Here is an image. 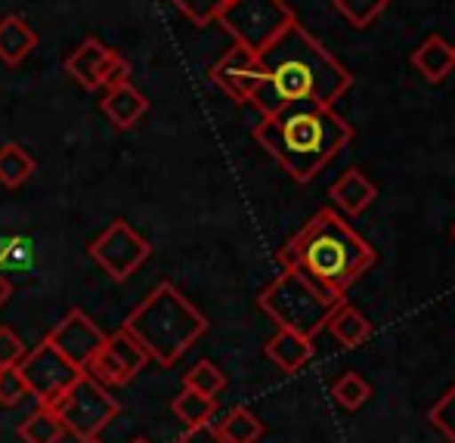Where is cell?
<instances>
[{
  "label": "cell",
  "mask_w": 455,
  "mask_h": 443,
  "mask_svg": "<svg viewBox=\"0 0 455 443\" xmlns=\"http://www.w3.org/2000/svg\"><path fill=\"white\" fill-rule=\"evenodd\" d=\"M44 342L53 344V348L60 350L62 357L72 359L78 369H87V363H91L93 354L102 348V342H106V332H102L84 310L75 307V310H68L66 317L47 332Z\"/></svg>",
  "instance_id": "obj_12"
},
{
  "label": "cell",
  "mask_w": 455,
  "mask_h": 443,
  "mask_svg": "<svg viewBox=\"0 0 455 443\" xmlns=\"http://www.w3.org/2000/svg\"><path fill=\"white\" fill-rule=\"evenodd\" d=\"M227 4H229V0H227Z\"/></svg>",
  "instance_id": "obj_39"
},
{
  "label": "cell",
  "mask_w": 455,
  "mask_h": 443,
  "mask_svg": "<svg viewBox=\"0 0 455 443\" xmlns=\"http://www.w3.org/2000/svg\"><path fill=\"white\" fill-rule=\"evenodd\" d=\"M152 254V246L131 227L127 221H112L100 236L91 242V258L108 273L115 282H124L133 276L146 258Z\"/></svg>",
  "instance_id": "obj_8"
},
{
  "label": "cell",
  "mask_w": 455,
  "mask_h": 443,
  "mask_svg": "<svg viewBox=\"0 0 455 443\" xmlns=\"http://www.w3.org/2000/svg\"><path fill=\"white\" fill-rule=\"evenodd\" d=\"M183 388L198 391V394H204V397H217L227 388V372L217 363H211V359H198L183 375Z\"/></svg>",
  "instance_id": "obj_25"
},
{
  "label": "cell",
  "mask_w": 455,
  "mask_h": 443,
  "mask_svg": "<svg viewBox=\"0 0 455 443\" xmlns=\"http://www.w3.org/2000/svg\"><path fill=\"white\" fill-rule=\"evenodd\" d=\"M81 443H102L100 438H91V440H81Z\"/></svg>",
  "instance_id": "obj_35"
},
{
  "label": "cell",
  "mask_w": 455,
  "mask_h": 443,
  "mask_svg": "<svg viewBox=\"0 0 455 443\" xmlns=\"http://www.w3.org/2000/svg\"><path fill=\"white\" fill-rule=\"evenodd\" d=\"M264 354L270 357L282 372L291 375V372L304 369L313 359V338H304L291 329H279L270 342L264 344Z\"/></svg>",
  "instance_id": "obj_17"
},
{
  "label": "cell",
  "mask_w": 455,
  "mask_h": 443,
  "mask_svg": "<svg viewBox=\"0 0 455 443\" xmlns=\"http://www.w3.org/2000/svg\"><path fill=\"white\" fill-rule=\"evenodd\" d=\"M35 158L22 149L19 143H4L0 146V183L6 189H19L31 174H35Z\"/></svg>",
  "instance_id": "obj_22"
},
{
  "label": "cell",
  "mask_w": 455,
  "mask_h": 443,
  "mask_svg": "<svg viewBox=\"0 0 455 443\" xmlns=\"http://www.w3.org/2000/svg\"><path fill=\"white\" fill-rule=\"evenodd\" d=\"M275 258L282 267L304 273L329 294L344 298L347 288L375 267L378 254L335 208H319Z\"/></svg>",
  "instance_id": "obj_3"
},
{
  "label": "cell",
  "mask_w": 455,
  "mask_h": 443,
  "mask_svg": "<svg viewBox=\"0 0 455 443\" xmlns=\"http://www.w3.org/2000/svg\"><path fill=\"white\" fill-rule=\"evenodd\" d=\"M137 443H149V440H137Z\"/></svg>",
  "instance_id": "obj_37"
},
{
  "label": "cell",
  "mask_w": 455,
  "mask_h": 443,
  "mask_svg": "<svg viewBox=\"0 0 455 443\" xmlns=\"http://www.w3.org/2000/svg\"><path fill=\"white\" fill-rule=\"evenodd\" d=\"M124 329L158 366H174L208 332V317L174 286H156L131 313Z\"/></svg>",
  "instance_id": "obj_4"
},
{
  "label": "cell",
  "mask_w": 455,
  "mask_h": 443,
  "mask_svg": "<svg viewBox=\"0 0 455 443\" xmlns=\"http://www.w3.org/2000/svg\"><path fill=\"white\" fill-rule=\"evenodd\" d=\"M214 409H217V397H204V394L189 391V388H183L180 394L171 400V413H174L186 428L202 425V422H211Z\"/></svg>",
  "instance_id": "obj_23"
},
{
  "label": "cell",
  "mask_w": 455,
  "mask_h": 443,
  "mask_svg": "<svg viewBox=\"0 0 455 443\" xmlns=\"http://www.w3.org/2000/svg\"><path fill=\"white\" fill-rule=\"evenodd\" d=\"M171 4H174L192 25H202L204 28V25H211V22L220 19L227 0H171Z\"/></svg>",
  "instance_id": "obj_28"
},
{
  "label": "cell",
  "mask_w": 455,
  "mask_h": 443,
  "mask_svg": "<svg viewBox=\"0 0 455 443\" xmlns=\"http://www.w3.org/2000/svg\"><path fill=\"white\" fill-rule=\"evenodd\" d=\"M121 85H131V62L121 60L118 53H115L112 66H108V72L102 75V87L112 90V87H121Z\"/></svg>",
  "instance_id": "obj_32"
},
{
  "label": "cell",
  "mask_w": 455,
  "mask_h": 443,
  "mask_svg": "<svg viewBox=\"0 0 455 443\" xmlns=\"http://www.w3.org/2000/svg\"><path fill=\"white\" fill-rule=\"evenodd\" d=\"M149 363V354L140 348V342L121 326L118 332L106 335L102 348L96 350L93 359L87 363V372L102 384V388H121V384L133 382Z\"/></svg>",
  "instance_id": "obj_10"
},
{
  "label": "cell",
  "mask_w": 455,
  "mask_h": 443,
  "mask_svg": "<svg viewBox=\"0 0 455 443\" xmlns=\"http://www.w3.org/2000/svg\"><path fill=\"white\" fill-rule=\"evenodd\" d=\"M412 66L419 68V75L431 85H440L446 81V75L455 68V53L452 44L440 35H431L412 50Z\"/></svg>",
  "instance_id": "obj_16"
},
{
  "label": "cell",
  "mask_w": 455,
  "mask_h": 443,
  "mask_svg": "<svg viewBox=\"0 0 455 443\" xmlns=\"http://www.w3.org/2000/svg\"><path fill=\"white\" fill-rule=\"evenodd\" d=\"M177 443H227V440L220 438L214 422H202V425H192Z\"/></svg>",
  "instance_id": "obj_33"
},
{
  "label": "cell",
  "mask_w": 455,
  "mask_h": 443,
  "mask_svg": "<svg viewBox=\"0 0 455 443\" xmlns=\"http://www.w3.org/2000/svg\"><path fill=\"white\" fill-rule=\"evenodd\" d=\"M25 397H31V394H28V384H25L22 372H19V366L0 369V407L12 409V407H19Z\"/></svg>",
  "instance_id": "obj_30"
},
{
  "label": "cell",
  "mask_w": 455,
  "mask_h": 443,
  "mask_svg": "<svg viewBox=\"0 0 455 443\" xmlns=\"http://www.w3.org/2000/svg\"><path fill=\"white\" fill-rule=\"evenodd\" d=\"M19 438L25 443H60L66 438L60 415L53 413V407H37L28 419L19 425Z\"/></svg>",
  "instance_id": "obj_21"
},
{
  "label": "cell",
  "mask_w": 455,
  "mask_h": 443,
  "mask_svg": "<svg viewBox=\"0 0 455 443\" xmlns=\"http://www.w3.org/2000/svg\"><path fill=\"white\" fill-rule=\"evenodd\" d=\"M325 329L331 332V338H335L344 350H356L360 344L369 342V335H371V323L356 307H350L347 301H341V304L335 307V313L329 317Z\"/></svg>",
  "instance_id": "obj_19"
},
{
  "label": "cell",
  "mask_w": 455,
  "mask_h": 443,
  "mask_svg": "<svg viewBox=\"0 0 455 443\" xmlns=\"http://www.w3.org/2000/svg\"><path fill=\"white\" fill-rule=\"evenodd\" d=\"M331 198H335V205L344 211L347 217H356L363 214L365 208H369L371 202L378 198V186L371 183L369 177L363 174L360 168H350L344 171L341 177L331 183Z\"/></svg>",
  "instance_id": "obj_14"
},
{
  "label": "cell",
  "mask_w": 455,
  "mask_h": 443,
  "mask_svg": "<svg viewBox=\"0 0 455 443\" xmlns=\"http://www.w3.org/2000/svg\"><path fill=\"white\" fill-rule=\"evenodd\" d=\"M100 106H102V112H106V118L112 121L118 131L133 127L146 112H149V100H146L133 85H121V87L106 90V100H100Z\"/></svg>",
  "instance_id": "obj_15"
},
{
  "label": "cell",
  "mask_w": 455,
  "mask_h": 443,
  "mask_svg": "<svg viewBox=\"0 0 455 443\" xmlns=\"http://www.w3.org/2000/svg\"><path fill=\"white\" fill-rule=\"evenodd\" d=\"M208 78H211V85L220 87L233 102L245 106V102H251V93L258 90L260 78H264L260 56L254 53V50L242 47V44H233V47L208 68Z\"/></svg>",
  "instance_id": "obj_11"
},
{
  "label": "cell",
  "mask_w": 455,
  "mask_h": 443,
  "mask_svg": "<svg viewBox=\"0 0 455 443\" xmlns=\"http://www.w3.org/2000/svg\"><path fill=\"white\" fill-rule=\"evenodd\" d=\"M341 301L347 298H335L304 273L288 267H282V273L258 294V307L279 329H291L304 338H316Z\"/></svg>",
  "instance_id": "obj_5"
},
{
  "label": "cell",
  "mask_w": 455,
  "mask_h": 443,
  "mask_svg": "<svg viewBox=\"0 0 455 443\" xmlns=\"http://www.w3.org/2000/svg\"><path fill=\"white\" fill-rule=\"evenodd\" d=\"M19 372L28 384V394L41 407H50L84 369H78L72 359L62 357L50 342H41L37 348L25 350V357L19 359Z\"/></svg>",
  "instance_id": "obj_9"
},
{
  "label": "cell",
  "mask_w": 455,
  "mask_h": 443,
  "mask_svg": "<svg viewBox=\"0 0 455 443\" xmlns=\"http://www.w3.org/2000/svg\"><path fill=\"white\" fill-rule=\"evenodd\" d=\"M335 10L347 19L354 28H369L384 10H387L390 0H331Z\"/></svg>",
  "instance_id": "obj_27"
},
{
  "label": "cell",
  "mask_w": 455,
  "mask_h": 443,
  "mask_svg": "<svg viewBox=\"0 0 455 443\" xmlns=\"http://www.w3.org/2000/svg\"><path fill=\"white\" fill-rule=\"evenodd\" d=\"M331 394H335V400L341 403L344 409H363L365 403L371 400V384L365 382L360 372H344L341 378L335 382V388H331Z\"/></svg>",
  "instance_id": "obj_26"
},
{
  "label": "cell",
  "mask_w": 455,
  "mask_h": 443,
  "mask_svg": "<svg viewBox=\"0 0 455 443\" xmlns=\"http://www.w3.org/2000/svg\"><path fill=\"white\" fill-rule=\"evenodd\" d=\"M294 19L298 16L285 0H229L217 22L235 37V44L260 53Z\"/></svg>",
  "instance_id": "obj_7"
},
{
  "label": "cell",
  "mask_w": 455,
  "mask_h": 443,
  "mask_svg": "<svg viewBox=\"0 0 455 443\" xmlns=\"http://www.w3.org/2000/svg\"><path fill=\"white\" fill-rule=\"evenodd\" d=\"M112 60H115V50H108L106 44L96 41V37H87V41H81L78 47L68 53L66 72L84 90H100L102 75L108 72Z\"/></svg>",
  "instance_id": "obj_13"
},
{
  "label": "cell",
  "mask_w": 455,
  "mask_h": 443,
  "mask_svg": "<svg viewBox=\"0 0 455 443\" xmlns=\"http://www.w3.org/2000/svg\"><path fill=\"white\" fill-rule=\"evenodd\" d=\"M254 140L298 183H310L354 140V127L325 102L300 100L260 118Z\"/></svg>",
  "instance_id": "obj_2"
},
{
  "label": "cell",
  "mask_w": 455,
  "mask_h": 443,
  "mask_svg": "<svg viewBox=\"0 0 455 443\" xmlns=\"http://www.w3.org/2000/svg\"><path fill=\"white\" fill-rule=\"evenodd\" d=\"M217 431L227 443H258L264 438V422L245 407H235L223 415V422H217Z\"/></svg>",
  "instance_id": "obj_20"
},
{
  "label": "cell",
  "mask_w": 455,
  "mask_h": 443,
  "mask_svg": "<svg viewBox=\"0 0 455 443\" xmlns=\"http://www.w3.org/2000/svg\"><path fill=\"white\" fill-rule=\"evenodd\" d=\"M35 267V246L28 236L0 239V273H28Z\"/></svg>",
  "instance_id": "obj_24"
},
{
  "label": "cell",
  "mask_w": 455,
  "mask_h": 443,
  "mask_svg": "<svg viewBox=\"0 0 455 443\" xmlns=\"http://www.w3.org/2000/svg\"><path fill=\"white\" fill-rule=\"evenodd\" d=\"M452 239H455V223H452Z\"/></svg>",
  "instance_id": "obj_36"
},
{
  "label": "cell",
  "mask_w": 455,
  "mask_h": 443,
  "mask_svg": "<svg viewBox=\"0 0 455 443\" xmlns=\"http://www.w3.org/2000/svg\"><path fill=\"white\" fill-rule=\"evenodd\" d=\"M427 419H431V425L437 428L446 440L455 443V384L446 391L443 397H440L437 403H434L431 413H427Z\"/></svg>",
  "instance_id": "obj_29"
},
{
  "label": "cell",
  "mask_w": 455,
  "mask_h": 443,
  "mask_svg": "<svg viewBox=\"0 0 455 443\" xmlns=\"http://www.w3.org/2000/svg\"><path fill=\"white\" fill-rule=\"evenodd\" d=\"M25 357V344L10 326H0V369L19 366V359Z\"/></svg>",
  "instance_id": "obj_31"
},
{
  "label": "cell",
  "mask_w": 455,
  "mask_h": 443,
  "mask_svg": "<svg viewBox=\"0 0 455 443\" xmlns=\"http://www.w3.org/2000/svg\"><path fill=\"white\" fill-rule=\"evenodd\" d=\"M50 407L60 415L66 434H72V438H78V440L100 438L115 422V415L121 413L118 400H115L87 369L81 372V375L62 391V397H56Z\"/></svg>",
  "instance_id": "obj_6"
},
{
  "label": "cell",
  "mask_w": 455,
  "mask_h": 443,
  "mask_svg": "<svg viewBox=\"0 0 455 443\" xmlns=\"http://www.w3.org/2000/svg\"><path fill=\"white\" fill-rule=\"evenodd\" d=\"M37 47V35L19 12L0 19V62L4 66H19L31 50Z\"/></svg>",
  "instance_id": "obj_18"
},
{
  "label": "cell",
  "mask_w": 455,
  "mask_h": 443,
  "mask_svg": "<svg viewBox=\"0 0 455 443\" xmlns=\"http://www.w3.org/2000/svg\"><path fill=\"white\" fill-rule=\"evenodd\" d=\"M258 56L264 78L251 93V106L264 118L300 100L335 106L354 87L350 68L331 56L298 19Z\"/></svg>",
  "instance_id": "obj_1"
},
{
  "label": "cell",
  "mask_w": 455,
  "mask_h": 443,
  "mask_svg": "<svg viewBox=\"0 0 455 443\" xmlns=\"http://www.w3.org/2000/svg\"><path fill=\"white\" fill-rule=\"evenodd\" d=\"M10 294H12V286H10V279H6L4 273H0V307L10 301Z\"/></svg>",
  "instance_id": "obj_34"
},
{
  "label": "cell",
  "mask_w": 455,
  "mask_h": 443,
  "mask_svg": "<svg viewBox=\"0 0 455 443\" xmlns=\"http://www.w3.org/2000/svg\"><path fill=\"white\" fill-rule=\"evenodd\" d=\"M452 53H455V44H452Z\"/></svg>",
  "instance_id": "obj_38"
}]
</instances>
